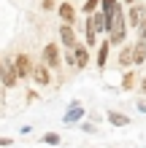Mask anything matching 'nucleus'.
<instances>
[{
  "label": "nucleus",
  "instance_id": "nucleus-1",
  "mask_svg": "<svg viewBox=\"0 0 146 148\" xmlns=\"http://www.w3.org/2000/svg\"><path fill=\"white\" fill-rule=\"evenodd\" d=\"M106 30L111 35V43H122L125 40V14H122V5L114 11V16L106 19Z\"/></svg>",
  "mask_w": 146,
  "mask_h": 148
},
{
  "label": "nucleus",
  "instance_id": "nucleus-2",
  "mask_svg": "<svg viewBox=\"0 0 146 148\" xmlns=\"http://www.w3.org/2000/svg\"><path fill=\"white\" fill-rule=\"evenodd\" d=\"M14 70H16V75H19V78L30 75V73H33V67H30V57H27V54H19V57L14 59Z\"/></svg>",
  "mask_w": 146,
  "mask_h": 148
},
{
  "label": "nucleus",
  "instance_id": "nucleus-3",
  "mask_svg": "<svg viewBox=\"0 0 146 148\" xmlns=\"http://www.w3.org/2000/svg\"><path fill=\"white\" fill-rule=\"evenodd\" d=\"M44 65L46 67H57L60 65V49L54 46V43H49V46L44 49Z\"/></svg>",
  "mask_w": 146,
  "mask_h": 148
},
{
  "label": "nucleus",
  "instance_id": "nucleus-4",
  "mask_svg": "<svg viewBox=\"0 0 146 148\" xmlns=\"http://www.w3.org/2000/svg\"><path fill=\"white\" fill-rule=\"evenodd\" d=\"M60 40H62L68 49H73L76 43H79V40H76V30L71 27V24H62V27H60Z\"/></svg>",
  "mask_w": 146,
  "mask_h": 148
},
{
  "label": "nucleus",
  "instance_id": "nucleus-5",
  "mask_svg": "<svg viewBox=\"0 0 146 148\" xmlns=\"http://www.w3.org/2000/svg\"><path fill=\"white\" fill-rule=\"evenodd\" d=\"M30 75H33V81H35L38 86H46V84H49V67H46V65H35Z\"/></svg>",
  "mask_w": 146,
  "mask_h": 148
},
{
  "label": "nucleus",
  "instance_id": "nucleus-6",
  "mask_svg": "<svg viewBox=\"0 0 146 148\" xmlns=\"http://www.w3.org/2000/svg\"><path fill=\"white\" fill-rule=\"evenodd\" d=\"M60 19H62V24H71V27H73V22H76V11H73V5H71V3H62V5H60Z\"/></svg>",
  "mask_w": 146,
  "mask_h": 148
},
{
  "label": "nucleus",
  "instance_id": "nucleus-7",
  "mask_svg": "<svg viewBox=\"0 0 146 148\" xmlns=\"http://www.w3.org/2000/svg\"><path fill=\"white\" fill-rule=\"evenodd\" d=\"M73 59H76V67H87V62H89V54H87V49L76 43V46H73Z\"/></svg>",
  "mask_w": 146,
  "mask_h": 148
},
{
  "label": "nucleus",
  "instance_id": "nucleus-8",
  "mask_svg": "<svg viewBox=\"0 0 146 148\" xmlns=\"http://www.w3.org/2000/svg\"><path fill=\"white\" fill-rule=\"evenodd\" d=\"M81 116H84V108L79 102H73V105L68 108V113H65V124H73V121H79Z\"/></svg>",
  "mask_w": 146,
  "mask_h": 148
},
{
  "label": "nucleus",
  "instance_id": "nucleus-9",
  "mask_svg": "<svg viewBox=\"0 0 146 148\" xmlns=\"http://www.w3.org/2000/svg\"><path fill=\"white\" fill-rule=\"evenodd\" d=\"M133 62L135 65H143L146 62V40H138V46L133 49Z\"/></svg>",
  "mask_w": 146,
  "mask_h": 148
},
{
  "label": "nucleus",
  "instance_id": "nucleus-10",
  "mask_svg": "<svg viewBox=\"0 0 146 148\" xmlns=\"http://www.w3.org/2000/svg\"><path fill=\"white\" fill-rule=\"evenodd\" d=\"M3 65H6L3 84H6V86H16V78H19V75H16V70H14V62H3Z\"/></svg>",
  "mask_w": 146,
  "mask_h": 148
},
{
  "label": "nucleus",
  "instance_id": "nucleus-11",
  "mask_svg": "<svg viewBox=\"0 0 146 148\" xmlns=\"http://www.w3.org/2000/svg\"><path fill=\"white\" fill-rule=\"evenodd\" d=\"M143 16H146L143 5H133V8H130V24H133V27H138V24L143 22Z\"/></svg>",
  "mask_w": 146,
  "mask_h": 148
},
{
  "label": "nucleus",
  "instance_id": "nucleus-12",
  "mask_svg": "<svg viewBox=\"0 0 146 148\" xmlns=\"http://www.w3.org/2000/svg\"><path fill=\"white\" fill-rule=\"evenodd\" d=\"M87 22L95 27V32H103V30H106V16H103V14H89Z\"/></svg>",
  "mask_w": 146,
  "mask_h": 148
},
{
  "label": "nucleus",
  "instance_id": "nucleus-13",
  "mask_svg": "<svg viewBox=\"0 0 146 148\" xmlns=\"http://www.w3.org/2000/svg\"><path fill=\"white\" fill-rule=\"evenodd\" d=\"M108 121H111L114 127H127V124H130V119L122 116V113H116V110H111V113H108Z\"/></svg>",
  "mask_w": 146,
  "mask_h": 148
},
{
  "label": "nucleus",
  "instance_id": "nucleus-14",
  "mask_svg": "<svg viewBox=\"0 0 146 148\" xmlns=\"http://www.w3.org/2000/svg\"><path fill=\"white\" fill-rule=\"evenodd\" d=\"M116 8H119L116 0H103V16H106V19H108V16H114Z\"/></svg>",
  "mask_w": 146,
  "mask_h": 148
},
{
  "label": "nucleus",
  "instance_id": "nucleus-15",
  "mask_svg": "<svg viewBox=\"0 0 146 148\" xmlns=\"http://www.w3.org/2000/svg\"><path fill=\"white\" fill-rule=\"evenodd\" d=\"M119 65H122V67L133 65V49H125L122 54H119Z\"/></svg>",
  "mask_w": 146,
  "mask_h": 148
},
{
  "label": "nucleus",
  "instance_id": "nucleus-16",
  "mask_svg": "<svg viewBox=\"0 0 146 148\" xmlns=\"http://www.w3.org/2000/svg\"><path fill=\"white\" fill-rule=\"evenodd\" d=\"M106 59H108V43H103L98 51V67H106Z\"/></svg>",
  "mask_w": 146,
  "mask_h": 148
},
{
  "label": "nucleus",
  "instance_id": "nucleus-17",
  "mask_svg": "<svg viewBox=\"0 0 146 148\" xmlns=\"http://www.w3.org/2000/svg\"><path fill=\"white\" fill-rule=\"evenodd\" d=\"M44 143H49V145H57V143H60V135H54V132L44 135Z\"/></svg>",
  "mask_w": 146,
  "mask_h": 148
},
{
  "label": "nucleus",
  "instance_id": "nucleus-18",
  "mask_svg": "<svg viewBox=\"0 0 146 148\" xmlns=\"http://www.w3.org/2000/svg\"><path fill=\"white\" fill-rule=\"evenodd\" d=\"M98 3H100V0H87V3H84V11H87V14H92V11L98 8Z\"/></svg>",
  "mask_w": 146,
  "mask_h": 148
},
{
  "label": "nucleus",
  "instance_id": "nucleus-19",
  "mask_svg": "<svg viewBox=\"0 0 146 148\" xmlns=\"http://www.w3.org/2000/svg\"><path fill=\"white\" fill-rule=\"evenodd\" d=\"M133 81H135V78H133L130 73H127V75H125V84H122V86H125V89H130V86H133Z\"/></svg>",
  "mask_w": 146,
  "mask_h": 148
},
{
  "label": "nucleus",
  "instance_id": "nucleus-20",
  "mask_svg": "<svg viewBox=\"0 0 146 148\" xmlns=\"http://www.w3.org/2000/svg\"><path fill=\"white\" fill-rule=\"evenodd\" d=\"M14 140H11V137H0V145H11Z\"/></svg>",
  "mask_w": 146,
  "mask_h": 148
},
{
  "label": "nucleus",
  "instance_id": "nucleus-21",
  "mask_svg": "<svg viewBox=\"0 0 146 148\" xmlns=\"http://www.w3.org/2000/svg\"><path fill=\"white\" fill-rule=\"evenodd\" d=\"M3 75H6V65L0 62V81H3Z\"/></svg>",
  "mask_w": 146,
  "mask_h": 148
},
{
  "label": "nucleus",
  "instance_id": "nucleus-22",
  "mask_svg": "<svg viewBox=\"0 0 146 148\" xmlns=\"http://www.w3.org/2000/svg\"><path fill=\"white\" fill-rule=\"evenodd\" d=\"M141 89H143V92H146V81H143V84H141Z\"/></svg>",
  "mask_w": 146,
  "mask_h": 148
},
{
  "label": "nucleus",
  "instance_id": "nucleus-23",
  "mask_svg": "<svg viewBox=\"0 0 146 148\" xmlns=\"http://www.w3.org/2000/svg\"><path fill=\"white\" fill-rule=\"evenodd\" d=\"M127 3H135V0H127Z\"/></svg>",
  "mask_w": 146,
  "mask_h": 148
}]
</instances>
